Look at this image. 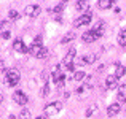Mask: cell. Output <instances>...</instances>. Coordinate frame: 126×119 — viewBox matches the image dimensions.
Here are the masks:
<instances>
[{"label": "cell", "instance_id": "83f0119b", "mask_svg": "<svg viewBox=\"0 0 126 119\" xmlns=\"http://www.w3.org/2000/svg\"><path fill=\"white\" fill-rule=\"evenodd\" d=\"M62 10H64V6H62V5H58V6L54 8V13H58V14H61V13H62Z\"/></svg>", "mask_w": 126, "mask_h": 119}, {"label": "cell", "instance_id": "603a6c76", "mask_svg": "<svg viewBox=\"0 0 126 119\" xmlns=\"http://www.w3.org/2000/svg\"><path fill=\"white\" fill-rule=\"evenodd\" d=\"M8 16H10V19L11 21H16V19L19 18V13L16 11V10H10V13H8Z\"/></svg>", "mask_w": 126, "mask_h": 119}, {"label": "cell", "instance_id": "4fadbf2b", "mask_svg": "<svg viewBox=\"0 0 126 119\" xmlns=\"http://www.w3.org/2000/svg\"><path fill=\"white\" fill-rule=\"evenodd\" d=\"M75 6H77V10H78V11L86 13V11H88V8H89V2H88V0H78Z\"/></svg>", "mask_w": 126, "mask_h": 119}, {"label": "cell", "instance_id": "3957f363", "mask_svg": "<svg viewBox=\"0 0 126 119\" xmlns=\"http://www.w3.org/2000/svg\"><path fill=\"white\" fill-rule=\"evenodd\" d=\"M62 110V102H51L45 107V116H54Z\"/></svg>", "mask_w": 126, "mask_h": 119}, {"label": "cell", "instance_id": "8992f818", "mask_svg": "<svg viewBox=\"0 0 126 119\" xmlns=\"http://www.w3.org/2000/svg\"><path fill=\"white\" fill-rule=\"evenodd\" d=\"M24 13H26L27 18H38L40 13H42V8L38 5H27L26 10H24Z\"/></svg>", "mask_w": 126, "mask_h": 119}, {"label": "cell", "instance_id": "4dcf8cb0", "mask_svg": "<svg viewBox=\"0 0 126 119\" xmlns=\"http://www.w3.org/2000/svg\"><path fill=\"white\" fill-rule=\"evenodd\" d=\"M74 65H75V64H70V65H65V68H67V70H70V71H72V70H74Z\"/></svg>", "mask_w": 126, "mask_h": 119}, {"label": "cell", "instance_id": "2e32d148", "mask_svg": "<svg viewBox=\"0 0 126 119\" xmlns=\"http://www.w3.org/2000/svg\"><path fill=\"white\" fill-rule=\"evenodd\" d=\"M125 73H126V68L123 67V65H120V64H115V76L117 78H121V76H125Z\"/></svg>", "mask_w": 126, "mask_h": 119}, {"label": "cell", "instance_id": "484cf974", "mask_svg": "<svg viewBox=\"0 0 126 119\" xmlns=\"http://www.w3.org/2000/svg\"><path fill=\"white\" fill-rule=\"evenodd\" d=\"M48 94H49V86L45 84V86L42 87V91H40V95H42V97H46Z\"/></svg>", "mask_w": 126, "mask_h": 119}, {"label": "cell", "instance_id": "5bb4252c", "mask_svg": "<svg viewBox=\"0 0 126 119\" xmlns=\"http://www.w3.org/2000/svg\"><path fill=\"white\" fill-rule=\"evenodd\" d=\"M93 30H94V34L97 35V38H101L102 35H104V32H105V24H104V22H99L97 25L93 27Z\"/></svg>", "mask_w": 126, "mask_h": 119}, {"label": "cell", "instance_id": "f1b7e54d", "mask_svg": "<svg viewBox=\"0 0 126 119\" xmlns=\"http://www.w3.org/2000/svg\"><path fill=\"white\" fill-rule=\"evenodd\" d=\"M48 78H49L48 71H43V73H42V79H43V81H45V84H46V81H48Z\"/></svg>", "mask_w": 126, "mask_h": 119}, {"label": "cell", "instance_id": "7c38bea8", "mask_svg": "<svg viewBox=\"0 0 126 119\" xmlns=\"http://www.w3.org/2000/svg\"><path fill=\"white\" fill-rule=\"evenodd\" d=\"M118 113H120V103L109 105V108H107V114H109V116H117Z\"/></svg>", "mask_w": 126, "mask_h": 119}, {"label": "cell", "instance_id": "277c9868", "mask_svg": "<svg viewBox=\"0 0 126 119\" xmlns=\"http://www.w3.org/2000/svg\"><path fill=\"white\" fill-rule=\"evenodd\" d=\"M91 19H93V13H91V11H86V13H83V14H81V16H80L78 19H75L74 25H75V27H81V25H88L89 22H91Z\"/></svg>", "mask_w": 126, "mask_h": 119}, {"label": "cell", "instance_id": "7402d4cb", "mask_svg": "<svg viewBox=\"0 0 126 119\" xmlns=\"http://www.w3.org/2000/svg\"><path fill=\"white\" fill-rule=\"evenodd\" d=\"M19 119H31V111L29 110H22L19 113Z\"/></svg>", "mask_w": 126, "mask_h": 119}, {"label": "cell", "instance_id": "ba28073f", "mask_svg": "<svg viewBox=\"0 0 126 119\" xmlns=\"http://www.w3.org/2000/svg\"><path fill=\"white\" fill-rule=\"evenodd\" d=\"M13 49H15L16 52H29V48L24 45V41H22L21 38H18V40L13 41Z\"/></svg>", "mask_w": 126, "mask_h": 119}, {"label": "cell", "instance_id": "1f68e13d", "mask_svg": "<svg viewBox=\"0 0 126 119\" xmlns=\"http://www.w3.org/2000/svg\"><path fill=\"white\" fill-rule=\"evenodd\" d=\"M35 119H48L46 116H38V118H35Z\"/></svg>", "mask_w": 126, "mask_h": 119}, {"label": "cell", "instance_id": "cb8c5ba5", "mask_svg": "<svg viewBox=\"0 0 126 119\" xmlns=\"http://www.w3.org/2000/svg\"><path fill=\"white\" fill-rule=\"evenodd\" d=\"M94 111H97V107H96V105H91V107L86 110V118H91Z\"/></svg>", "mask_w": 126, "mask_h": 119}, {"label": "cell", "instance_id": "6da1fadb", "mask_svg": "<svg viewBox=\"0 0 126 119\" xmlns=\"http://www.w3.org/2000/svg\"><path fill=\"white\" fill-rule=\"evenodd\" d=\"M19 79H21V75H19L18 70H15V68H11V70H8L5 73V84L10 86V87H15V86H18Z\"/></svg>", "mask_w": 126, "mask_h": 119}, {"label": "cell", "instance_id": "e0dca14e", "mask_svg": "<svg viewBox=\"0 0 126 119\" xmlns=\"http://www.w3.org/2000/svg\"><path fill=\"white\" fill-rule=\"evenodd\" d=\"M113 2H115V0H99L97 5H99L101 10H109L112 5H113Z\"/></svg>", "mask_w": 126, "mask_h": 119}, {"label": "cell", "instance_id": "4316f807", "mask_svg": "<svg viewBox=\"0 0 126 119\" xmlns=\"http://www.w3.org/2000/svg\"><path fill=\"white\" fill-rule=\"evenodd\" d=\"M2 38L3 40H8L10 38V30H2Z\"/></svg>", "mask_w": 126, "mask_h": 119}, {"label": "cell", "instance_id": "9a60e30c", "mask_svg": "<svg viewBox=\"0 0 126 119\" xmlns=\"http://www.w3.org/2000/svg\"><path fill=\"white\" fill-rule=\"evenodd\" d=\"M118 102H126V83H123L120 87V91H118V95H117Z\"/></svg>", "mask_w": 126, "mask_h": 119}, {"label": "cell", "instance_id": "44dd1931", "mask_svg": "<svg viewBox=\"0 0 126 119\" xmlns=\"http://www.w3.org/2000/svg\"><path fill=\"white\" fill-rule=\"evenodd\" d=\"M99 57V54H88V56H86V60H88V65L89 64H94V62H96V59H97Z\"/></svg>", "mask_w": 126, "mask_h": 119}, {"label": "cell", "instance_id": "836d02e7", "mask_svg": "<svg viewBox=\"0 0 126 119\" xmlns=\"http://www.w3.org/2000/svg\"><path fill=\"white\" fill-rule=\"evenodd\" d=\"M125 105H126V102H125Z\"/></svg>", "mask_w": 126, "mask_h": 119}, {"label": "cell", "instance_id": "d4e9b609", "mask_svg": "<svg viewBox=\"0 0 126 119\" xmlns=\"http://www.w3.org/2000/svg\"><path fill=\"white\" fill-rule=\"evenodd\" d=\"M75 64H77V65H80V67H83V65H88V60H86V56H83V57H78Z\"/></svg>", "mask_w": 126, "mask_h": 119}, {"label": "cell", "instance_id": "52a82bcc", "mask_svg": "<svg viewBox=\"0 0 126 119\" xmlns=\"http://www.w3.org/2000/svg\"><path fill=\"white\" fill-rule=\"evenodd\" d=\"M13 100H15L18 105H26V103L29 102V97L24 94V92H21V91H16L15 94H13Z\"/></svg>", "mask_w": 126, "mask_h": 119}, {"label": "cell", "instance_id": "8fae6325", "mask_svg": "<svg viewBox=\"0 0 126 119\" xmlns=\"http://www.w3.org/2000/svg\"><path fill=\"white\" fill-rule=\"evenodd\" d=\"M81 38H83V41H85V43H93V41H96V40H97V35H96V34H94V30L91 29V30L85 32Z\"/></svg>", "mask_w": 126, "mask_h": 119}, {"label": "cell", "instance_id": "d6a6232c", "mask_svg": "<svg viewBox=\"0 0 126 119\" xmlns=\"http://www.w3.org/2000/svg\"><path fill=\"white\" fill-rule=\"evenodd\" d=\"M62 2H67V0H62Z\"/></svg>", "mask_w": 126, "mask_h": 119}, {"label": "cell", "instance_id": "30bf717a", "mask_svg": "<svg viewBox=\"0 0 126 119\" xmlns=\"http://www.w3.org/2000/svg\"><path fill=\"white\" fill-rule=\"evenodd\" d=\"M75 56H77V49H70V51L65 54V57H64V60H62V64H64V67L65 65H70V64H75Z\"/></svg>", "mask_w": 126, "mask_h": 119}, {"label": "cell", "instance_id": "5b68a950", "mask_svg": "<svg viewBox=\"0 0 126 119\" xmlns=\"http://www.w3.org/2000/svg\"><path fill=\"white\" fill-rule=\"evenodd\" d=\"M51 79L59 86V87H62V84H64V81H65V76H64V73L61 71L59 67H54V71H53V75H51Z\"/></svg>", "mask_w": 126, "mask_h": 119}, {"label": "cell", "instance_id": "ffe728a7", "mask_svg": "<svg viewBox=\"0 0 126 119\" xmlns=\"http://www.w3.org/2000/svg\"><path fill=\"white\" fill-rule=\"evenodd\" d=\"M86 76H88V75H85V71H75L74 79H75V81H85Z\"/></svg>", "mask_w": 126, "mask_h": 119}, {"label": "cell", "instance_id": "9c48e42d", "mask_svg": "<svg viewBox=\"0 0 126 119\" xmlns=\"http://www.w3.org/2000/svg\"><path fill=\"white\" fill-rule=\"evenodd\" d=\"M105 87L110 91V89H117L118 87V78L115 76V75H109L107 78H105Z\"/></svg>", "mask_w": 126, "mask_h": 119}, {"label": "cell", "instance_id": "ac0fdd59", "mask_svg": "<svg viewBox=\"0 0 126 119\" xmlns=\"http://www.w3.org/2000/svg\"><path fill=\"white\" fill-rule=\"evenodd\" d=\"M118 43H120L121 46H126V29H123V30L118 34Z\"/></svg>", "mask_w": 126, "mask_h": 119}, {"label": "cell", "instance_id": "f546056e", "mask_svg": "<svg viewBox=\"0 0 126 119\" xmlns=\"http://www.w3.org/2000/svg\"><path fill=\"white\" fill-rule=\"evenodd\" d=\"M8 25H10V22H6V21H2V29H3V30H5V29L8 27ZM6 30H8V29H6Z\"/></svg>", "mask_w": 126, "mask_h": 119}, {"label": "cell", "instance_id": "d6986e66", "mask_svg": "<svg viewBox=\"0 0 126 119\" xmlns=\"http://www.w3.org/2000/svg\"><path fill=\"white\" fill-rule=\"evenodd\" d=\"M75 38V34L74 32H69V34H65L64 37H62V40H61V43L62 45H65V43H69V41H72V40Z\"/></svg>", "mask_w": 126, "mask_h": 119}, {"label": "cell", "instance_id": "7a4b0ae2", "mask_svg": "<svg viewBox=\"0 0 126 119\" xmlns=\"http://www.w3.org/2000/svg\"><path fill=\"white\" fill-rule=\"evenodd\" d=\"M29 54H32L34 57H37V59H46V57H48V49L43 48L42 45H35V43H32V46L29 48Z\"/></svg>", "mask_w": 126, "mask_h": 119}]
</instances>
